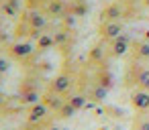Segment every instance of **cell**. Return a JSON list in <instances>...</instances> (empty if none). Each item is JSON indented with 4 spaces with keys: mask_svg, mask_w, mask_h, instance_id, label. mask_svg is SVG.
<instances>
[{
    "mask_svg": "<svg viewBox=\"0 0 149 130\" xmlns=\"http://www.w3.org/2000/svg\"><path fill=\"white\" fill-rule=\"evenodd\" d=\"M137 104H139V106H147V104H149V96H147V94L137 96Z\"/></svg>",
    "mask_w": 149,
    "mask_h": 130,
    "instance_id": "cell-1",
    "label": "cell"
}]
</instances>
